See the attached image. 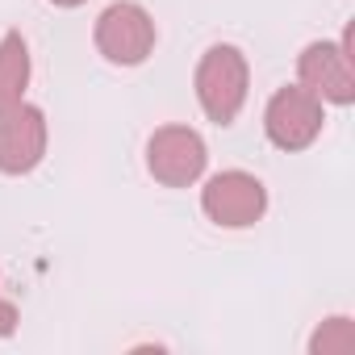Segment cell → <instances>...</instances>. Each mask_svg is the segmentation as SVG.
I'll return each instance as SVG.
<instances>
[{
  "mask_svg": "<svg viewBox=\"0 0 355 355\" xmlns=\"http://www.w3.org/2000/svg\"><path fill=\"white\" fill-rule=\"evenodd\" d=\"M197 101L205 109L209 121L218 125H230L247 101V84H251V67H247V55L230 42H218L201 55L197 63Z\"/></svg>",
  "mask_w": 355,
  "mask_h": 355,
  "instance_id": "1",
  "label": "cell"
},
{
  "mask_svg": "<svg viewBox=\"0 0 355 355\" xmlns=\"http://www.w3.org/2000/svg\"><path fill=\"white\" fill-rule=\"evenodd\" d=\"M26 84H30V46L17 30H9L0 38V113L26 101Z\"/></svg>",
  "mask_w": 355,
  "mask_h": 355,
  "instance_id": "8",
  "label": "cell"
},
{
  "mask_svg": "<svg viewBox=\"0 0 355 355\" xmlns=\"http://www.w3.org/2000/svg\"><path fill=\"white\" fill-rule=\"evenodd\" d=\"M13 330H17V305L0 293V338H9Z\"/></svg>",
  "mask_w": 355,
  "mask_h": 355,
  "instance_id": "10",
  "label": "cell"
},
{
  "mask_svg": "<svg viewBox=\"0 0 355 355\" xmlns=\"http://www.w3.org/2000/svg\"><path fill=\"white\" fill-rule=\"evenodd\" d=\"M51 5H59V9H76V5H84V0H51Z\"/></svg>",
  "mask_w": 355,
  "mask_h": 355,
  "instance_id": "11",
  "label": "cell"
},
{
  "mask_svg": "<svg viewBox=\"0 0 355 355\" xmlns=\"http://www.w3.org/2000/svg\"><path fill=\"white\" fill-rule=\"evenodd\" d=\"M301 88H309L318 101L351 105L355 101V71H351V34L343 42H309L297 59Z\"/></svg>",
  "mask_w": 355,
  "mask_h": 355,
  "instance_id": "6",
  "label": "cell"
},
{
  "mask_svg": "<svg viewBox=\"0 0 355 355\" xmlns=\"http://www.w3.org/2000/svg\"><path fill=\"white\" fill-rule=\"evenodd\" d=\"M201 209H205L209 222H218L226 230H247V226H255L263 218L268 189L251 171H218L201 189Z\"/></svg>",
  "mask_w": 355,
  "mask_h": 355,
  "instance_id": "5",
  "label": "cell"
},
{
  "mask_svg": "<svg viewBox=\"0 0 355 355\" xmlns=\"http://www.w3.org/2000/svg\"><path fill=\"white\" fill-rule=\"evenodd\" d=\"M205 138L189 125H163L146 142V167L159 184L167 189H189L205 171Z\"/></svg>",
  "mask_w": 355,
  "mask_h": 355,
  "instance_id": "4",
  "label": "cell"
},
{
  "mask_svg": "<svg viewBox=\"0 0 355 355\" xmlns=\"http://www.w3.org/2000/svg\"><path fill=\"white\" fill-rule=\"evenodd\" d=\"M326 125V113H322V101L301 88V84H284L272 92L268 109H263V130L272 138V146L280 150H305L318 142Z\"/></svg>",
  "mask_w": 355,
  "mask_h": 355,
  "instance_id": "2",
  "label": "cell"
},
{
  "mask_svg": "<svg viewBox=\"0 0 355 355\" xmlns=\"http://www.w3.org/2000/svg\"><path fill=\"white\" fill-rule=\"evenodd\" d=\"M96 51L117 67H138L155 51V21L134 0H117L96 17Z\"/></svg>",
  "mask_w": 355,
  "mask_h": 355,
  "instance_id": "3",
  "label": "cell"
},
{
  "mask_svg": "<svg viewBox=\"0 0 355 355\" xmlns=\"http://www.w3.org/2000/svg\"><path fill=\"white\" fill-rule=\"evenodd\" d=\"M46 155V113L38 105H13L0 113V171L26 175Z\"/></svg>",
  "mask_w": 355,
  "mask_h": 355,
  "instance_id": "7",
  "label": "cell"
},
{
  "mask_svg": "<svg viewBox=\"0 0 355 355\" xmlns=\"http://www.w3.org/2000/svg\"><path fill=\"white\" fill-rule=\"evenodd\" d=\"M351 347H355L351 318H330V322L309 338V351H313V355H347Z\"/></svg>",
  "mask_w": 355,
  "mask_h": 355,
  "instance_id": "9",
  "label": "cell"
}]
</instances>
